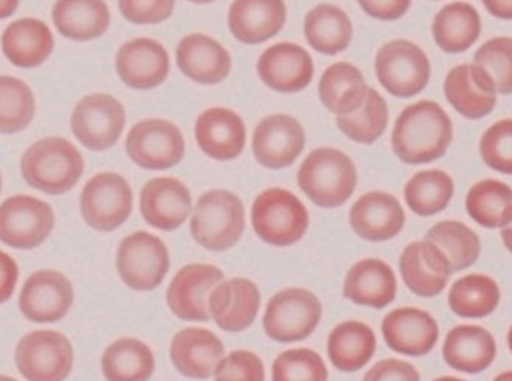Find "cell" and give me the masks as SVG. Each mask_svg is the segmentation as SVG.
<instances>
[{"instance_id":"cell-1","label":"cell","mask_w":512,"mask_h":381,"mask_svg":"<svg viewBox=\"0 0 512 381\" xmlns=\"http://www.w3.org/2000/svg\"><path fill=\"white\" fill-rule=\"evenodd\" d=\"M453 126L438 103L421 100L407 106L394 123L391 145L404 164H430L452 144Z\"/></svg>"},{"instance_id":"cell-2","label":"cell","mask_w":512,"mask_h":381,"mask_svg":"<svg viewBox=\"0 0 512 381\" xmlns=\"http://www.w3.org/2000/svg\"><path fill=\"white\" fill-rule=\"evenodd\" d=\"M85 172L80 151L63 137H46L25 151L21 161L22 178L33 189L47 195L71 192Z\"/></svg>"},{"instance_id":"cell-3","label":"cell","mask_w":512,"mask_h":381,"mask_svg":"<svg viewBox=\"0 0 512 381\" xmlns=\"http://www.w3.org/2000/svg\"><path fill=\"white\" fill-rule=\"evenodd\" d=\"M357 181V167L348 154L329 147L313 150L298 172L299 189L323 209L343 206L354 195Z\"/></svg>"},{"instance_id":"cell-4","label":"cell","mask_w":512,"mask_h":381,"mask_svg":"<svg viewBox=\"0 0 512 381\" xmlns=\"http://www.w3.org/2000/svg\"><path fill=\"white\" fill-rule=\"evenodd\" d=\"M245 231V207L235 193L211 190L197 201L190 234L207 251L223 252L237 245Z\"/></svg>"},{"instance_id":"cell-5","label":"cell","mask_w":512,"mask_h":381,"mask_svg":"<svg viewBox=\"0 0 512 381\" xmlns=\"http://www.w3.org/2000/svg\"><path fill=\"white\" fill-rule=\"evenodd\" d=\"M254 232L271 246H292L309 229V212L295 193L279 187L257 196L251 210Z\"/></svg>"},{"instance_id":"cell-6","label":"cell","mask_w":512,"mask_h":381,"mask_svg":"<svg viewBox=\"0 0 512 381\" xmlns=\"http://www.w3.org/2000/svg\"><path fill=\"white\" fill-rule=\"evenodd\" d=\"M323 316L320 299L306 288L274 294L264 315V330L276 343H298L315 332Z\"/></svg>"},{"instance_id":"cell-7","label":"cell","mask_w":512,"mask_h":381,"mask_svg":"<svg viewBox=\"0 0 512 381\" xmlns=\"http://www.w3.org/2000/svg\"><path fill=\"white\" fill-rule=\"evenodd\" d=\"M376 75L385 91L410 98L427 88L432 67L421 47L407 39H394L377 52Z\"/></svg>"},{"instance_id":"cell-8","label":"cell","mask_w":512,"mask_h":381,"mask_svg":"<svg viewBox=\"0 0 512 381\" xmlns=\"http://www.w3.org/2000/svg\"><path fill=\"white\" fill-rule=\"evenodd\" d=\"M116 265L120 279L131 290H155L169 273V249L156 235L133 232L120 243Z\"/></svg>"},{"instance_id":"cell-9","label":"cell","mask_w":512,"mask_h":381,"mask_svg":"<svg viewBox=\"0 0 512 381\" xmlns=\"http://www.w3.org/2000/svg\"><path fill=\"white\" fill-rule=\"evenodd\" d=\"M15 360L27 381H64L74 366V347L63 333L35 330L19 341Z\"/></svg>"},{"instance_id":"cell-10","label":"cell","mask_w":512,"mask_h":381,"mask_svg":"<svg viewBox=\"0 0 512 381\" xmlns=\"http://www.w3.org/2000/svg\"><path fill=\"white\" fill-rule=\"evenodd\" d=\"M80 209L83 220L95 231H116L133 212V190L123 176L99 173L81 192Z\"/></svg>"},{"instance_id":"cell-11","label":"cell","mask_w":512,"mask_h":381,"mask_svg":"<svg viewBox=\"0 0 512 381\" xmlns=\"http://www.w3.org/2000/svg\"><path fill=\"white\" fill-rule=\"evenodd\" d=\"M127 122L122 103L108 94H91L81 98L71 117V128L83 147L106 151L117 144Z\"/></svg>"},{"instance_id":"cell-12","label":"cell","mask_w":512,"mask_h":381,"mask_svg":"<svg viewBox=\"0 0 512 381\" xmlns=\"http://www.w3.org/2000/svg\"><path fill=\"white\" fill-rule=\"evenodd\" d=\"M53 228L52 207L35 196L15 195L0 204V242L10 248H38Z\"/></svg>"},{"instance_id":"cell-13","label":"cell","mask_w":512,"mask_h":381,"mask_svg":"<svg viewBox=\"0 0 512 381\" xmlns=\"http://www.w3.org/2000/svg\"><path fill=\"white\" fill-rule=\"evenodd\" d=\"M128 156L145 170H169L183 161L186 140L175 123L162 119L137 122L127 137Z\"/></svg>"},{"instance_id":"cell-14","label":"cell","mask_w":512,"mask_h":381,"mask_svg":"<svg viewBox=\"0 0 512 381\" xmlns=\"http://www.w3.org/2000/svg\"><path fill=\"white\" fill-rule=\"evenodd\" d=\"M221 280H225V274L217 266L206 263L184 266L167 290V304L173 315L183 321H209V296Z\"/></svg>"},{"instance_id":"cell-15","label":"cell","mask_w":512,"mask_h":381,"mask_svg":"<svg viewBox=\"0 0 512 381\" xmlns=\"http://www.w3.org/2000/svg\"><path fill=\"white\" fill-rule=\"evenodd\" d=\"M306 147V131L295 117L273 114L257 125L253 153L262 167L282 170L290 167Z\"/></svg>"},{"instance_id":"cell-16","label":"cell","mask_w":512,"mask_h":381,"mask_svg":"<svg viewBox=\"0 0 512 381\" xmlns=\"http://www.w3.org/2000/svg\"><path fill=\"white\" fill-rule=\"evenodd\" d=\"M74 305V287L64 274L41 270L27 279L21 294L19 308L32 322H58L66 318Z\"/></svg>"},{"instance_id":"cell-17","label":"cell","mask_w":512,"mask_h":381,"mask_svg":"<svg viewBox=\"0 0 512 381\" xmlns=\"http://www.w3.org/2000/svg\"><path fill=\"white\" fill-rule=\"evenodd\" d=\"M116 70L128 88L150 91L161 86L169 77V53L155 39H133L125 42L117 52Z\"/></svg>"},{"instance_id":"cell-18","label":"cell","mask_w":512,"mask_h":381,"mask_svg":"<svg viewBox=\"0 0 512 381\" xmlns=\"http://www.w3.org/2000/svg\"><path fill=\"white\" fill-rule=\"evenodd\" d=\"M313 60L304 47L293 42L271 46L257 61V74L268 88L282 94L304 91L312 83Z\"/></svg>"},{"instance_id":"cell-19","label":"cell","mask_w":512,"mask_h":381,"mask_svg":"<svg viewBox=\"0 0 512 381\" xmlns=\"http://www.w3.org/2000/svg\"><path fill=\"white\" fill-rule=\"evenodd\" d=\"M447 102L470 120L483 119L497 105V89L488 72L477 64L453 67L444 81Z\"/></svg>"},{"instance_id":"cell-20","label":"cell","mask_w":512,"mask_h":381,"mask_svg":"<svg viewBox=\"0 0 512 381\" xmlns=\"http://www.w3.org/2000/svg\"><path fill=\"white\" fill-rule=\"evenodd\" d=\"M141 214L151 228L172 232L192 214V196L176 178H155L141 192Z\"/></svg>"},{"instance_id":"cell-21","label":"cell","mask_w":512,"mask_h":381,"mask_svg":"<svg viewBox=\"0 0 512 381\" xmlns=\"http://www.w3.org/2000/svg\"><path fill=\"white\" fill-rule=\"evenodd\" d=\"M260 308V291L253 280H221L209 296V313L225 332L237 333L253 326Z\"/></svg>"},{"instance_id":"cell-22","label":"cell","mask_w":512,"mask_h":381,"mask_svg":"<svg viewBox=\"0 0 512 381\" xmlns=\"http://www.w3.org/2000/svg\"><path fill=\"white\" fill-rule=\"evenodd\" d=\"M386 344L397 354L424 357L438 343L439 329L430 313L419 308H397L382 322Z\"/></svg>"},{"instance_id":"cell-23","label":"cell","mask_w":512,"mask_h":381,"mask_svg":"<svg viewBox=\"0 0 512 381\" xmlns=\"http://www.w3.org/2000/svg\"><path fill=\"white\" fill-rule=\"evenodd\" d=\"M170 358L179 374L193 380L214 377L218 364L225 358V346L211 330H181L173 338Z\"/></svg>"},{"instance_id":"cell-24","label":"cell","mask_w":512,"mask_h":381,"mask_svg":"<svg viewBox=\"0 0 512 381\" xmlns=\"http://www.w3.org/2000/svg\"><path fill=\"white\" fill-rule=\"evenodd\" d=\"M195 139L206 156L215 161L239 158L246 145V128L242 117L228 108H211L201 112L195 123Z\"/></svg>"},{"instance_id":"cell-25","label":"cell","mask_w":512,"mask_h":381,"mask_svg":"<svg viewBox=\"0 0 512 381\" xmlns=\"http://www.w3.org/2000/svg\"><path fill=\"white\" fill-rule=\"evenodd\" d=\"M349 223L355 234L363 240L386 242L404 229V207L390 193H365L351 207Z\"/></svg>"},{"instance_id":"cell-26","label":"cell","mask_w":512,"mask_h":381,"mask_svg":"<svg viewBox=\"0 0 512 381\" xmlns=\"http://www.w3.org/2000/svg\"><path fill=\"white\" fill-rule=\"evenodd\" d=\"M399 268L405 285L421 298H435L442 293L452 274L441 249L427 240L408 245L400 256Z\"/></svg>"},{"instance_id":"cell-27","label":"cell","mask_w":512,"mask_h":381,"mask_svg":"<svg viewBox=\"0 0 512 381\" xmlns=\"http://www.w3.org/2000/svg\"><path fill=\"white\" fill-rule=\"evenodd\" d=\"M287 21L284 0H234L228 25L237 41L254 46L274 38Z\"/></svg>"},{"instance_id":"cell-28","label":"cell","mask_w":512,"mask_h":381,"mask_svg":"<svg viewBox=\"0 0 512 381\" xmlns=\"http://www.w3.org/2000/svg\"><path fill=\"white\" fill-rule=\"evenodd\" d=\"M176 63L189 80L206 86L221 83L232 67L228 50L203 33H193L179 41Z\"/></svg>"},{"instance_id":"cell-29","label":"cell","mask_w":512,"mask_h":381,"mask_svg":"<svg viewBox=\"0 0 512 381\" xmlns=\"http://www.w3.org/2000/svg\"><path fill=\"white\" fill-rule=\"evenodd\" d=\"M396 293L394 271L379 259L360 260L344 279V298L363 307H388L396 299Z\"/></svg>"},{"instance_id":"cell-30","label":"cell","mask_w":512,"mask_h":381,"mask_svg":"<svg viewBox=\"0 0 512 381\" xmlns=\"http://www.w3.org/2000/svg\"><path fill=\"white\" fill-rule=\"evenodd\" d=\"M55 39L46 22L22 18L5 28L2 52L11 64L21 69H33L46 63L52 55Z\"/></svg>"},{"instance_id":"cell-31","label":"cell","mask_w":512,"mask_h":381,"mask_svg":"<svg viewBox=\"0 0 512 381\" xmlns=\"http://www.w3.org/2000/svg\"><path fill=\"white\" fill-rule=\"evenodd\" d=\"M494 336L480 326H458L447 335L442 347L444 360L455 371L480 374L495 360Z\"/></svg>"},{"instance_id":"cell-32","label":"cell","mask_w":512,"mask_h":381,"mask_svg":"<svg viewBox=\"0 0 512 381\" xmlns=\"http://www.w3.org/2000/svg\"><path fill=\"white\" fill-rule=\"evenodd\" d=\"M52 18L58 32L71 41L100 38L111 24L105 0H57Z\"/></svg>"},{"instance_id":"cell-33","label":"cell","mask_w":512,"mask_h":381,"mask_svg":"<svg viewBox=\"0 0 512 381\" xmlns=\"http://www.w3.org/2000/svg\"><path fill=\"white\" fill-rule=\"evenodd\" d=\"M376 349V333L360 321L341 322L327 340L330 361L341 372H357L365 368Z\"/></svg>"},{"instance_id":"cell-34","label":"cell","mask_w":512,"mask_h":381,"mask_svg":"<svg viewBox=\"0 0 512 381\" xmlns=\"http://www.w3.org/2000/svg\"><path fill=\"white\" fill-rule=\"evenodd\" d=\"M368 89L362 70L351 63H335L321 75L318 92L321 103L338 117L362 108Z\"/></svg>"},{"instance_id":"cell-35","label":"cell","mask_w":512,"mask_h":381,"mask_svg":"<svg viewBox=\"0 0 512 381\" xmlns=\"http://www.w3.org/2000/svg\"><path fill=\"white\" fill-rule=\"evenodd\" d=\"M304 35L313 50L338 55L348 49L354 35L351 19L337 5L321 4L307 13Z\"/></svg>"},{"instance_id":"cell-36","label":"cell","mask_w":512,"mask_h":381,"mask_svg":"<svg viewBox=\"0 0 512 381\" xmlns=\"http://www.w3.org/2000/svg\"><path fill=\"white\" fill-rule=\"evenodd\" d=\"M432 32L436 44L444 52H466L480 38V14L466 2H453L436 14Z\"/></svg>"},{"instance_id":"cell-37","label":"cell","mask_w":512,"mask_h":381,"mask_svg":"<svg viewBox=\"0 0 512 381\" xmlns=\"http://www.w3.org/2000/svg\"><path fill=\"white\" fill-rule=\"evenodd\" d=\"M155 366L150 347L136 338L114 341L102 357V372L108 381H148Z\"/></svg>"},{"instance_id":"cell-38","label":"cell","mask_w":512,"mask_h":381,"mask_svg":"<svg viewBox=\"0 0 512 381\" xmlns=\"http://www.w3.org/2000/svg\"><path fill=\"white\" fill-rule=\"evenodd\" d=\"M466 209L483 228H505L512 221V189L497 179L477 182L467 193Z\"/></svg>"},{"instance_id":"cell-39","label":"cell","mask_w":512,"mask_h":381,"mask_svg":"<svg viewBox=\"0 0 512 381\" xmlns=\"http://www.w3.org/2000/svg\"><path fill=\"white\" fill-rule=\"evenodd\" d=\"M500 302V288L491 277L470 274L456 280L449 294V305L461 318H486L495 312Z\"/></svg>"},{"instance_id":"cell-40","label":"cell","mask_w":512,"mask_h":381,"mask_svg":"<svg viewBox=\"0 0 512 381\" xmlns=\"http://www.w3.org/2000/svg\"><path fill=\"white\" fill-rule=\"evenodd\" d=\"M425 240L441 249L449 260L452 273L467 270L480 257V237L460 221H441L435 224L427 232Z\"/></svg>"},{"instance_id":"cell-41","label":"cell","mask_w":512,"mask_h":381,"mask_svg":"<svg viewBox=\"0 0 512 381\" xmlns=\"http://www.w3.org/2000/svg\"><path fill=\"white\" fill-rule=\"evenodd\" d=\"M455 193L453 179L442 170L416 173L405 186L408 207L419 217H432L449 206Z\"/></svg>"},{"instance_id":"cell-42","label":"cell","mask_w":512,"mask_h":381,"mask_svg":"<svg viewBox=\"0 0 512 381\" xmlns=\"http://www.w3.org/2000/svg\"><path fill=\"white\" fill-rule=\"evenodd\" d=\"M388 119L385 98L376 89L369 88L362 108L348 116H338L337 126L344 136L357 144L371 145L385 133Z\"/></svg>"},{"instance_id":"cell-43","label":"cell","mask_w":512,"mask_h":381,"mask_svg":"<svg viewBox=\"0 0 512 381\" xmlns=\"http://www.w3.org/2000/svg\"><path fill=\"white\" fill-rule=\"evenodd\" d=\"M35 95L19 78L0 75V134L24 131L35 117Z\"/></svg>"},{"instance_id":"cell-44","label":"cell","mask_w":512,"mask_h":381,"mask_svg":"<svg viewBox=\"0 0 512 381\" xmlns=\"http://www.w3.org/2000/svg\"><path fill=\"white\" fill-rule=\"evenodd\" d=\"M323 358L312 349L285 350L273 363V381H327Z\"/></svg>"},{"instance_id":"cell-45","label":"cell","mask_w":512,"mask_h":381,"mask_svg":"<svg viewBox=\"0 0 512 381\" xmlns=\"http://www.w3.org/2000/svg\"><path fill=\"white\" fill-rule=\"evenodd\" d=\"M474 64L494 81L497 94H512V38H492L475 53Z\"/></svg>"},{"instance_id":"cell-46","label":"cell","mask_w":512,"mask_h":381,"mask_svg":"<svg viewBox=\"0 0 512 381\" xmlns=\"http://www.w3.org/2000/svg\"><path fill=\"white\" fill-rule=\"evenodd\" d=\"M480 153L484 164L494 172L512 175V119L494 123L483 134Z\"/></svg>"},{"instance_id":"cell-47","label":"cell","mask_w":512,"mask_h":381,"mask_svg":"<svg viewBox=\"0 0 512 381\" xmlns=\"http://www.w3.org/2000/svg\"><path fill=\"white\" fill-rule=\"evenodd\" d=\"M215 381H265L264 363L253 352L234 350L218 364Z\"/></svg>"},{"instance_id":"cell-48","label":"cell","mask_w":512,"mask_h":381,"mask_svg":"<svg viewBox=\"0 0 512 381\" xmlns=\"http://www.w3.org/2000/svg\"><path fill=\"white\" fill-rule=\"evenodd\" d=\"M119 10L131 24L155 25L172 16L175 0H119Z\"/></svg>"},{"instance_id":"cell-49","label":"cell","mask_w":512,"mask_h":381,"mask_svg":"<svg viewBox=\"0 0 512 381\" xmlns=\"http://www.w3.org/2000/svg\"><path fill=\"white\" fill-rule=\"evenodd\" d=\"M363 381H421L419 372L407 361L390 360L379 361L366 372Z\"/></svg>"},{"instance_id":"cell-50","label":"cell","mask_w":512,"mask_h":381,"mask_svg":"<svg viewBox=\"0 0 512 381\" xmlns=\"http://www.w3.org/2000/svg\"><path fill=\"white\" fill-rule=\"evenodd\" d=\"M366 14L379 21H397L410 10L411 0H358Z\"/></svg>"},{"instance_id":"cell-51","label":"cell","mask_w":512,"mask_h":381,"mask_svg":"<svg viewBox=\"0 0 512 381\" xmlns=\"http://www.w3.org/2000/svg\"><path fill=\"white\" fill-rule=\"evenodd\" d=\"M19 279V266L7 252L0 251V304H4L15 293Z\"/></svg>"},{"instance_id":"cell-52","label":"cell","mask_w":512,"mask_h":381,"mask_svg":"<svg viewBox=\"0 0 512 381\" xmlns=\"http://www.w3.org/2000/svg\"><path fill=\"white\" fill-rule=\"evenodd\" d=\"M483 5L494 18L512 21V0H483Z\"/></svg>"},{"instance_id":"cell-53","label":"cell","mask_w":512,"mask_h":381,"mask_svg":"<svg viewBox=\"0 0 512 381\" xmlns=\"http://www.w3.org/2000/svg\"><path fill=\"white\" fill-rule=\"evenodd\" d=\"M21 0H0V21L10 18L18 10Z\"/></svg>"},{"instance_id":"cell-54","label":"cell","mask_w":512,"mask_h":381,"mask_svg":"<svg viewBox=\"0 0 512 381\" xmlns=\"http://www.w3.org/2000/svg\"><path fill=\"white\" fill-rule=\"evenodd\" d=\"M502 238L503 243H505L506 249H508L509 252H512V221L508 224V226H505L502 231Z\"/></svg>"},{"instance_id":"cell-55","label":"cell","mask_w":512,"mask_h":381,"mask_svg":"<svg viewBox=\"0 0 512 381\" xmlns=\"http://www.w3.org/2000/svg\"><path fill=\"white\" fill-rule=\"evenodd\" d=\"M494 381H512V371L503 372V374L498 375Z\"/></svg>"},{"instance_id":"cell-56","label":"cell","mask_w":512,"mask_h":381,"mask_svg":"<svg viewBox=\"0 0 512 381\" xmlns=\"http://www.w3.org/2000/svg\"><path fill=\"white\" fill-rule=\"evenodd\" d=\"M435 381H466V380H461V378H456V377H442V378H438V380H435Z\"/></svg>"},{"instance_id":"cell-57","label":"cell","mask_w":512,"mask_h":381,"mask_svg":"<svg viewBox=\"0 0 512 381\" xmlns=\"http://www.w3.org/2000/svg\"><path fill=\"white\" fill-rule=\"evenodd\" d=\"M192 4H211V2H215V0H189Z\"/></svg>"},{"instance_id":"cell-58","label":"cell","mask_w":512,"mask_h":381,"mask_svg":"<svg viewBox=\"0 0 512 381\" xmlns=\"http://www.w3.org/2000/svg\"><path fill=\"white\" fill-rule=\"evenodd\" d=\"M0 381H18L15 378L8 377V375H0Z\"/></svg>"},{"instance_id":"cell-59","label":"cell","mask_w":512,"mask_h":381,"mask_svg":"<svg viewBox=\"0 0 512 381\" xmlns=\"http://www.w3.org/2000/svg\"><path fill=\"white\" fill-rule=\"evenodd\" d=\"M508 344H509V349H511V352H512V327H511V330H509V333H508Z\"/></svg>"},{"instance_id":"cell-60","label":"cell","mask_w":512,"mask_h":381,"mask_svg":"<svg viewBox=\"0 0 512 381\" xmlns=\"http://www.w3.org/2000/svg\"><path fill=\"white\" fill-rule=\"evenodd\" d=\"M0 190H2V175H0Z\"/></svg>"}]
</instances>
